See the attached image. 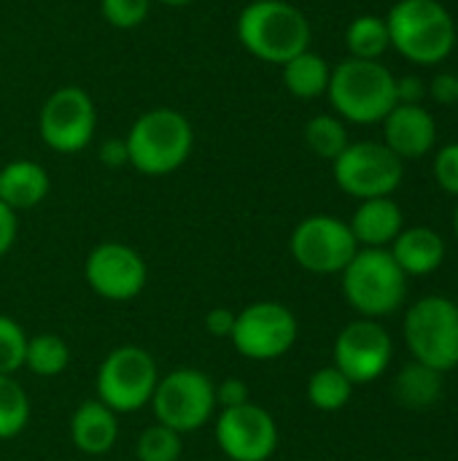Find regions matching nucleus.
Masks as SVG:
<instances>
[{"mask_svg":"<svg viewBox=\"0 0 458 461\" xmlns=\"http://www.w3.org/2000/svg\"><path fill=\"white\" fill-rule=\"evenodd\" d=\"M235 32L251 57L270 65H283L310 46L308 16L286 0H251L238 14Z\"/></svg>","mask_w":458,"mask_h":461,"instance_id":"1","label":"nucleus"},{"mask_svg":"<svg viewBox=\"0 0 458 461\" xmlns=\"http://www.w3.org/2000/svg\"><path fill=\"white\" fill-rule=\"evenodd\" d=\"M130 165L143 176L175 173L194 149V127L175 108H151L140 113L124 135Z\"/></svg>","mask_w":458,"mask_h":461,"instance_id":"2","label":"nucleus"},{"mask_svg":"<svg viewBox=\"0 0 458 461\" xmlns=\"http://www.w3.org/2000/svg\"><path fill=\"white\" fill-rule=\"evenodd\" d=\"M327 95L337 116L356 124H375L397 105V78L378 59L348 57L332 68Z\"/></svg>","mask_w":458,"mask_h":461,"instance_id":"3","label":"nucleus"},{"mask_svg":"<svg viewBox=\"0 0 458 461\" xmlns=\"http://www.w3.org/2000/svg\"><path fill=\"white\" fill-rule=\"evenodd\" d=\"M391 46L410 62L437 65L456 46V24L440 0H400L386 16Z\"/></svg>","mask_w":458,"mask_h":461,"instance_id":"4","label":"nucleus"},{"mask_svg":"<svg viewBox=\"0 0 458 461\" xmlns=\"http://www.w3.org/2000/svg\"><path fill=\"white\" fill-rule=\"evenodd\" d=\"M346 300L367 319L394 313L408 292V276L386 249H359L343 270Z\"/></svg>","mask_w":458,"mask_h":461,"instance_id":"5","label":"nucleus"},{"mask_svg":"<svg viewBox=\"0 0 458 461\" xmlns=\"http://www.w3.org/2000/svg\"><path fill=\"white\" fill-rule=\"evenodd\" d=\"M151 405H154L157 424L178 435L194 432L213 419V411L219 405L216 384L202 370L181 367L159 378Z\"/></svg>","mask_w":458,"mask_h":461,"instance_id":"6","label":"nucleus"},{"mask_svg":"<svg viewBox=\"0 0 458 461\" xmlns=\"http://www.w3.org/2000/svg\"><path fill=\"white\" fill-rule=\"evenodd\" d=\"M159 384L154 357L140 346L113 348L97 370V400L113 413H132L151 402Z\"/></svg>","mask_w":458,"mask_h":461,"instance_id":"7","label":"nucleus"},{"mask_svg":"<svg viewBox=\"0 0 458 461\" xmlns=\"http://www.w3.org/2000/svg\"><path fill=\"white\" fill-rule=\"evenodd\" d=\"M405 338L418 365L448 373L458 365V311L445 297H424L408 311Z\"/></svg>","mask_w":458,"mask_h":461,"instance_id":"8","label":"nucleus"},{"mask_svg":"<svg viewBox=\"0 0 458 461\" xmlns=\"http://www.w3.org/2000/svg\"><path fill=\"white\" fill-rule=\"evenodd\" d=\"M97 130V105L92 95L76 84L54 89L38 113L40 140L57 154L84 151Z\"/></svg>","mask_w":458,"mask_h":461,"instance_id":"9","label":"nucleus"},{"mask_svg":"<svg viewBox=\"0 0 458 461\" xmlns=\"http://www.w3.org/2000/svg\"><path fill=\"white\" fill-rule=\"evenodd\" d=\"M402 159L375 140L348 143L346 151L335 159L337 186L359 200L389 197L402 184Z\"/></svg>","mask_w":458,"mask_h":461,"instance_id":"10","label":"nucleus"},{"mask_svg":"<svg viewBox=\"0 0 458 461\" xmlns=\"http://www.w3.org/2000/svg\"><path fill=\"white\" fill-rule=\"evenodd\" d=\"M235 351L251 362H273L297 340V319L281 303H254L235 316L229 335Z\"/></svg>","mask_w":458,"mask_h":461,"instance_id":"11","label":"nucleus"},{"mask_svg":"<svg viewBox=\"0 0 458 461\" xmlns=\"http://www.w3.org/2000/svg\"><path fill=\"white\" fill-rule=\"evenodd\" d=\"M359 243L351 227L335 216H308L292 232V257L316 276H335L356 257Z\"/></svg>","mask_w":458,"mask_h":461,"instance_id":"12","label":"nucleus"},{"mask_svg":"<svg viewBox=\"0 0 458 461\" xmlns=\"http://www.w3.org/2000/svg\"><path fill=\"white\" fill-rule=\"evenodd\" d=\"M84 278L94 294L111 303H127L146 286L148 270L143 257L124 243H100L89 251Z\"/></svg>","mask_w":458,"mask_h":461,"instance_id":"13","label":"nucleus"},{"mask_svg":"<svg viewBox=\"0 0 458 461\" xmlns=\"http://www.w3.org/2000/svg\"><path fill=\"white\" fill-rule=\"evenodd\" d=\"M216 440L232 461H267L278 448V427L259 405L224 408L216 421Z\"/></svg>","mask_w":458,"mask_h":461,"instance_id":"14","label":"nucleus"},{"mask_svg":"<svg viewBox=\"0 0 458 461\" xmlns=\"http://www.w3.org/2000/svg\"><path fill=\"white\" fill-rule=\"evenodd\" d=\"M391 338L373 319L348 324L335 343V367L351 384H370L386 373L391 362Z\"/></svg>","mask_w":458,"mask_h":461,"instance_id":"15","label":"nucleus"},{"mask_svg":"<svg viewBox=\"0 0 458 461\" xmlns=\"http://www.w3.org/2000/svg\"><path fill=\"white\" fill-rule=\"evenodd\" d=\"M383 138L400 159H418L435 149L437 124L424 105L397 103L383 119Z\"/></svg>","mask_w":458,"mask_h":461,"instance_id":"16","label":"nucleus"},{"mask_svg":"<svg viewBox=\"0 0 458 461\" xmlns=\"http://www.w3.org/2000/svg\"><path fill=\"white\" fill-rule=\"evenodd\" d=\"M119 421L116 413L100 400H86L70 419V440L86 456H103L116 446Z\"/></svg>","mask_w":458,"mask_h":461,"instance_id":"17","label":"nucleus"},{"mask_svg":"<svg viewBox=\"0 0 458 461\" xmlns=\"http://www.w3.org/2000/svg\"><path fill=\"white\" fill-rule=\"evenodd\" d=\"M49 189V173L32 159H13L0 167V203H5L11 211H30L40 205Z\"/></svg>","mask_w":458,"mask_h":461,"instance_id":"18","label":"nucleus"},{"mask_svg":"<svg viewBox=\"0 0 458 461\" xmlns=\"http://www.w3.org/2000/svg\"><path fill=\"white\" fill-rule=\"evenodd\" d=\"M348 227L356 243H364L367 249H383L402 232V211L391 197L362 200Z\"/></svg>","mask_w":458,"mask_h":461,"instance_id":"19","label":"nucleus"},{"mask_svg":"<svg viewBox=\"0 0 458 461\" xmlns=\"http://www.w3.org/2000/svg\"><path fill=\"white\" fill-rule=\"evenodd\" d=\"M391 257L405 276H429L443 265L445 243L429 227H410L402 230L391 243Z\"/></svg>","mask_w":458,"mask_h":461,"instance_id":"20","label":"nucleus"},{"mask_svg":"<svg viewBox=\"0 0 458 461\" xmlns=\"http://www.w3.org/2000/svg\"><path fill=\"white\" fill-rule=\"evenodd\" d=\"M281 68H283V86L289 95H294L300 100H313V97L327 95L332 68L327 65V59L321 54L308 49V51L292 57L289 62H283Z\"/></svg>","mask_w":458,"mask_h":461,"instance_id":"21","label":"nucleus"},{"mask_svg":"<svg viewBox=\"0 0 458 461\" xmlns=\"http://www.w3.org/2000/svg\"><path fill=\"white\" fill-rule=\"evenodd\" d=\"M346 46H348L351 57H356V59H381L386 54V49L391 46L386 19L373 16V14L356 16L346 30Z\"/></svg>","mask_w":458,"mask_h":461,"instance_id":"22","label":"nucleus"},{"mask_svg":"<svg viewBox=\"0 0 458 461\" xmlns=\"http://www.w3.org/2000/svg\"><path fill=\"white\" fill-rule=\"evenodd\" d=\"M70 362V348L59 335H35L27 338V354H24V367L40 378H54L65 373Z\"/></svg>","mask_w":458,"mask_h":461,"instance_id":"23","label":"nucleus"},{"mask_svg":"<svg viewBox=\"0 0 458 461\" xmlns=\"http://www.w3.org/2000/svg\"><path fill=\"white\" fill-rule=\"evenodd\" d=\"M351 392H354V384L332 365V367H321L310 375L308 381V400L313 408L319 411H340L348 405L351 400Z\"/></svg>","mask_w":458,"mask_h":461,"instance_id":"24","label":"nucleus"},{"mask_svg":"<svg viewBox=\"0 0 458 461\" xmlns=\"http://www.w3.org/2000/svg\"><path fill=\"white\" fill-rule=\"evenodd\" d=\"M305 143L316 157L335 162L348 146V130H346L343 119L319 113L305 124Z\"/></svg>","mask_w":458,"mask_h":461,"instance_id":"25","label":"nucleus"},{"mask_svg":"<svg viewBox=\"0 0 458 461\" xmlns=\"http://www.w3.org/2000/svg\"><path fill=\"white\" fill-rule=\"evenodd\" d=\"M443 389V378L437 370L427 367V365H410L400 378H397V397L400 402L410 405V408H424L432 405L440 397Z\"/></svg>","mask_w":458,"mask_h":461,"instance_id":"26","label":"nucleus"},{"mask_svg":"<svg viewBox=\"0 0 458 461\" xmlns=\"http://www.w3.org/2000/svg\"><path fill=\"white\" fill-rule=\"evenodd\" d=\"M30 421V400L24 389L11 378L0 375V440L16 438Z\"/></svg>","mask_w":458,"mask_h":461,"instance_id":"27","label":"nucleus"},{"mask_svg":"<svg viewBox=\"0 0 458 461\" xmlns=\"http://www.w3.org/2000/svg\"><path fill=\"white\" fill-rule=\"evenodd\" d=\"M178 456H181V435L162 424L143 429V435L138 438L140 461H178Z\"/></svg>","mask_w":458,"mask_h":461,"instance_id":"28","label":"nucleus"},{"mask_svg":"<svg viewBox=\"0 0 458 461\" xmlns=\"http://www.w3.org/2000/svg\"><path fill=\"white\" fill-rule=\"evenodd\" d=\"M24 354H27L24 330L13 319L0 316V375H13L16 370H22Z\"/></svg>","mask_w":458,"mask_h":461,"instance_id":"29","label":"nucleus"},{"mask_svg":"<svg viewBox=\"0 0 458 461\" xmlns=\"http://www.w3.org/2000/svg\"><path fill=\"white\" fill-rule=\"evenodd\" d=\"M151 0H100V16L116 30H135L148 19Z\"/></svg>","mask_w":458,"mask_h":461,"instance_id":"30","label":"nucleus"},{"mask_svg":"<svg viewBox=\"0 0 458 461\" xmlns=\"http://www.w3.org/2000/svg\"><path fill=\"white\" fill-rule=\"evenodd\" d=\"M435 178L437 184L458 197V143H448L435 157Z\"/></svg>","mask_w":458,"mask_h":461,"instance_id":"31","label":"nucleus"},{"mask_svg":"<svg viewBox=\"0 0 458 461\" xmlns=\"http://www.w3.org/2000/svg\"><path fill=\"white\" fill-rule=\"evenodd\" d=\"M216 402L224 408H238L248 402V386L240 378H227L216 386Z\"/></svg>","mask_w":458,"mask_h":461,"instance_id":"32","label":"nucleus"},{"mask_svg":"<svg viewBox=\"0 0 458 461\" xmlns=\"http://www.w3.org/2000/svg\"><path fill=\"white\" fill-rule=\"evenodd\" d=\"M235 311L229 308H213L208 316H205V330L213 335V338H229L232 335V327H235Z\"/></svg>","mask_w":458,"mask_h":461,"instance_id":"33","label":"nucleus"},{"mask_svg":"<svg viewBox=\"0 0 458 461\" xmlns=\"http://www.w3.org/2000/svg\"><path fill=\"white\" fill-rule=\"evenodd\" d=\"M100 162H103L105 167H113V170L130 165L124 138H111V140H105V143L100 146Z\"/></svg>","mask_w":458,"mask_h":461,"instance_id":"34","label":"nucleus"},{"mask_svg":"<svg viewBox=\"0 0 458 461\" xmlns=\"http://www.w3.org/2000/svg\"><path fill=\"white\" fill-rule=\"evenodd\" d=\"M427 95V86L421 78L416 76H405V78H397V103H408V105H421Z\"/></svg>","mask_w":458,"mask_h":461,"instance_id":"35","label":"nucleus"},{"mask_svg":"<svg viewBox=\"0 0 458 461\" xmlns=\"http://www.w3.org/2000/svg\"><path fill=\"white\" fill-rule=\"evenodd\" d=\"M429 95H432L437 103H445V105L458 103L456 76H451V73H440V76L429 84Z\"/></svg>","mask_w":458,"mask_h":461,"instance_id":"36","label":"nucleus"},{"mask_svg":"<svg viewBox=\"0 0 458 461\" xmlns=\"http://www.w3.org/2000/svg\"><path fill=\"white\" fill-rule=\"evenodd\" d=\"M13 240H16V211L0 203V257L11 251Z\"/></svg>","mask_w":458,"mask_h":461,"instance_id":"37","label":"nucleus"},{"mask_svg":"<svg viewBox=\"0 0 458 461\" xmlns=\"http://www.w3.org/2000/svg\"><path fill=\"white\" fill-rule=\"evenodd\" d=\"M151 3H159V5H167V8H184V5H192L194 0H151Z\"/></svg>","mask_w":458,"mask_h":461,"instance_id":"38","label":"nucleus"},{"mask_svg":"<svg viewBox=\"0 0 458 461\" xmlns=\"http://www.w3.org/2000/svg\"><path fill=\"white\" fill-rule=\"evenodd\" d=\"M456 232H458V208H456Z\"/></svg>","mask_w":458,"mask_h":461,"instance_id":"39","label":"nucleus"},{"mask_svg":"<svg viewBox=\"0 0 458 461\" xmlns=\"http://www.w3.org/2000/svg\"><path fill=\"white\" fill-rule=\"evenodd\" d=\"M454 305H456V311H458V303H454Z\"/></svg>","mask_w":458,"mask_h":461,"instance_id":"40","label":"nucleus"},{"mask_svg":"<svg viewBox=\"0 0 458 461\" xmlns=\"http://www.w3.org/2000/svg\"><path fill=\"white\" fill-rule=\"evenodd\" d=\"M456 84H458V73H456Z\"/></svg>","mask_w":458,"mask_h":461,"instance_id":"41","label":"nucleus"}]
</instances>
